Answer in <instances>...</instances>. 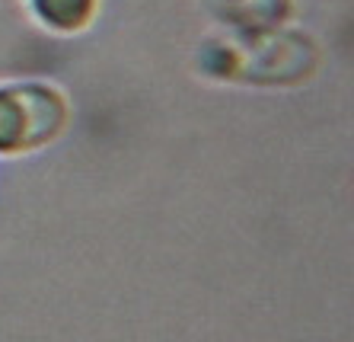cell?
I'll list each match as a JSON object with an SVG mask.
<instances>
[{"mask_svg": "<svg viewBox=\"0 0 354 342\" xmlns=\"http://www.w3.org/2000/svg\"><path fill=\"white\" fill-rule=\"evenodd\" d=\"M198 64L214 80L233 84H294L310 77L316 45L297 29H243L239 35H214L198 51Z\"/></svg>", "mask_w": 354, "mask_h": 342, "instance_id": "cell-1", "label": "cell"}, {"mask_svg": "<svg viewBox=\"0 0 354 342\" xmlns=\"http://www.w3.org/2000/svg\"><path fill=\"white\" fill-rule=\"evenodd\" d=\"M64 90L45 80L0 84V154H32L67 128Z\"/></svg>", "mask_w": 354, "mask_h": 342, "instance_id": "cell-2", "label": "cell"}, {"mask_svg": "<svg viewBox=\"0 0 354 342\" xmlns=\"http://www.w3.org/2000/svg\"><path fill=\"white\" fill-rule=\"evenodd\" d=\"M214 17L230 29H272L290 17V0H214Z\"/></svg>", "mask_w": 354, "mask_h": 342, "instance_id": "cell-3", "label": "cell"}, {"mask_svg": "<svg viewBox=\"0 0 354 342\" xmlns=\"http://www.w3.org/2000/svg\"><path fill=\"white\" fill-rule=\"evenodd\" d=\"M26 7L45 29L71 35L96 19L99 0H26Z\"/></svg>", "mask_w": 354, "mask_h": 342, "instance_id": "cell-4", "label": "cell"}]
</instances>
